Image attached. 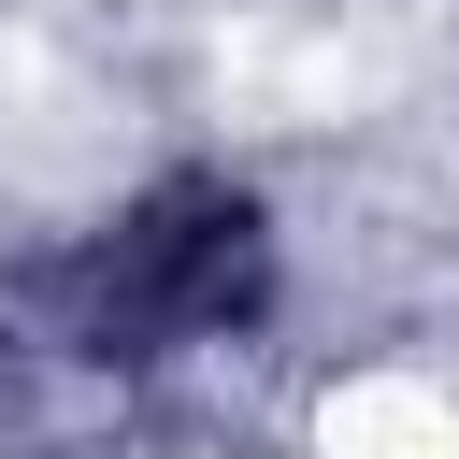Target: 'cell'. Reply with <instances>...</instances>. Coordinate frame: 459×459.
<instances>
[{"mask_svg":"<svg viewBox=\"0 0 459 459\" xmlns=\"http://www.w3.org/2000/svg\"><path fill=\"white\" fill-rule=\"evenodd\" d=\"M29 301H72L57 344L72 359H158L215 316L258 301V201L244 186H158L129 201L100 244H72L57 273H29Z\"/></svg>","mask_w":459,"mask_h":459,"instance_id":"obj_1","label":"cell"}]
</instances>
